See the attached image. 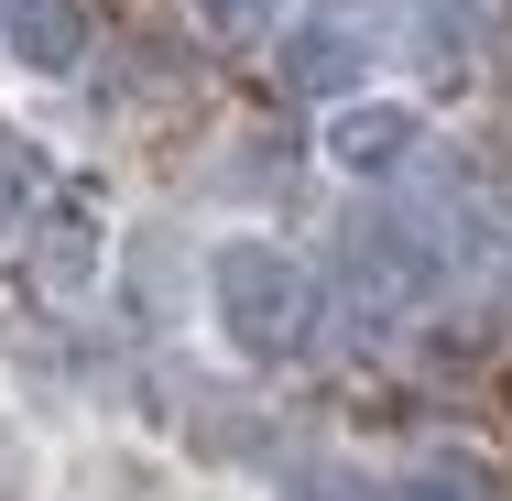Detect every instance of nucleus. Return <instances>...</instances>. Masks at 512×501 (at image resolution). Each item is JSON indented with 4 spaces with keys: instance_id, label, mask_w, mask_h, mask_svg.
Segmentation results:
<instances>
[{
    "instance_id": "nucleus-1",
    "label": "nucleus",
    "mask_w": 512,
    "mask_h": 501,
    "mask_svg": "<svg viewBox=\"0 0 512 501\" xmlns=\"http://www.w3.org/2000/svg\"><path fill=\"white\" fill-rule=\"evenodd\" d=\"M207 295H218V327L240 360H306L316 349V273L273 240H229L207 262Z\"/></svg>"
},
{
    "instance_id": "nucleus-2",
    "label": "nucleus",
    "mask_w": 512,
    "mask_h": 501,
    "mask_svg": "<svg viewBox=\"0 0 512 501\" xmlns=\"http://www.w3.org/2000/svg\"><path fill=\"white\" fill-rule=\"evenodd\" d=\"M338 295L360 305V316H414V305L436 295V240L404 229V218H360L338 240Z\"/></svg>"
},
{
    "instance_id": "nucleus-3",
    "label": "nucleus",
    "mask_w": 512,
    "mask_h": 501,
    "mask_svg": "<svg viewBox=\"0 0 512 501\" xmlns=\"http://www.w3.org/2000/svg\"><path fill=\"white\" fill-rule=\"evenodd\" d=\"M0 44L33 77H77L99 44V0H0Z\"/></svg>"
},
{
    "instance_id": "nucleus-4",
    "label": "nucleus",
    "mask_w": 512,
    "mask_h": 501,
    "mask_svg": "<svg viewBox=\"0 0 512 501\" xmlns=\"http://www.w3.org/2000/svg\"><path fill=\"white\" fill-rule=\"evenodd\" d=\"M414 142H425V120H414L404 99H360V109H338V120H327V153H338L349 175H404Z\"/></svg>"
},
{
    "instance_id": "nucleus-5",
    "label": "nucleus",
    "mask_w": 512,
    "mask_h": 501,
    "mask_svg": "<svg viewBox=\"0 0 512 501\" xmlns=\"http://www.w3.org/2000/svg\"><path fill=\"white\" fill-rule=\"evenodd\" d=\"M284 88H295V99H349V88H360V44H349L338 22L284 33Z\"/></svg>"
},
{
    "instance_id": "nucleus-6",
    "label": "nucleus",
    "mask_w": 512,
    "mask_h": 501,
    "mask_svg": "<svg viewBox=\"0 0 512 501\" xmlns=\"http://www.w3.org/2000/svg\"><path fill=\"white\" fill-rule=\"evenodd\" d=\"M88 273H99V229H88V197H66V207H55V229H44V284L77 295Z\"/></svg>"
},
{
    "instance_id": "nucleus-7",
    "label": "nucleus",
    "mask_w": 512,
    "mask_h": 501,
    "mask_svg": "<svg viewBox=\"0 0 512 501\" xmlns=\"http://www.w3.org/2000/svg\"><path fill=\"white\" fill-rule=\"evenodd\" d=\"M273 11H284V0H197V22L218 33V44H251V33H273Z\"/></svg>"
},
{
    "instance_id": "nucleus-8",
    "label": "nucleus",
    "mask_w": 512,
    "mask_h": 501,
    "mask_svg": "<svg viewBox=\"0 0 512 501\" xmlns=\"http://www.w3.org/2000/svg\"><path fill=\"white\" fill-rule=\"evenodd\" d=\"M284 501H371V480H360V469H327V458H316V469H295V480H284Z\"/></svg>"
},
{
    "instance_id": "nucleus-9",
    "label": "nucleus",
    "mask_w": 512,
    "mask_h": 501,
    "mask_svg": "<svg viewBox=\"0 0 512 501\" xmlns=\"http://www.w3.org/2000/svg\"><path fill=\"white\" fill-rule=\"evenodd\" d=\"M404 501H491V491H480L469 469H414V480H404Z\"/></svg>"
},
{
    "instance_id": "nucleus-10",
    "label": "nucleus",
    "mask_w": 512,
    "mask_h": 501,
    "mask_svg": "<svg viewBox=\"0 0 512 501\" xmlns=\"http://www.w3.org/2000/svg\"><path fill=\"white\" fill-rule=\"evenodd\" d=\"M22 197H33V175H22V164H0V240L22 229Z\"/></svg>"
}]
</instances>
